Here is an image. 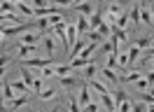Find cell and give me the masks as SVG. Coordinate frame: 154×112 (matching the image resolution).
<instances>
[{
    "label": "cell",
    "instance_id": "1",
    "mask_svg": "<svg viewBox=\"0 0 154 112\" xmlns=\"http://www.w3.org/2000/svg\"><path fill=\"white\" fill-rule=\"evenodd\" d=\"M54 65V58H26L21 68H40V70H45V68H51Z\"/></svg>",
    "mask_w": 154,
    "mask_h": 112
},
{
    "label": "cell",
    "instance_id": "15",
    "mask_svg": "<svg viewBox=\"0 0 154 112\" xmlns=\"http://www.w3.org/2000/svg\"><path fill=\"white\" fill-rule=\"evenodd\" d=\"M140 21H143V23H147V26H152V14H149L147 5H140Z\"/></svg>",
    "mask_w": 154,
    "mask_h": 112
},
{
    "label": "cell",
    "instance_id": "8",
    "mask_svg": "<svg viewBox=\"0 0 154 112\" xmlns=\"http://www.w3.org/2000/svg\"><path fill=\"white\" fill-rule=\"evenodd\" d=\"M89 30H91V28H89V19L87 17H79V19H77V35H87Z\"/></svg>",
    "mask_w": 154,
    "mask_h": 112
},
{
    "label": "cell",
    "instance_id": "40",
    "mask_svg": "<svg viewBox=\"0 0 154 112\" xmlns=\"http://www.w3.org/2000/svg\"><path fill=\"white\" fill-rule=\"evenodd\" d=\"M84 112H98V103H89L87 107H82Z\"/></svg>",
    "mask_w": 154,
    "mask_h": 112
},
{
    "label": "cell",
    "instance_id": "36",
    "mask_svg": "<svg viewBox=\"0 0 154 112\" xmlns=\"http://www.w3.org/2000/svg\"><path fill=\"white\" fill-rule=\"evenodd\" d=\"M70 112H82V107H79L77 101H75V96H70Z\"/></svg>",
    "mask_w": 154,
    "mask_h": 112
},
{
    "label": "cell",
    "instance_id": "49",
    "mask_svg": "<svg viewBox=\"0 0 154 112\" xmlns=\"http://www.w3.org/2000/svg\"><path fill=\"white\" fill-rule=\"evenodd\" d=\"M51 112H56V110H51Z\"/></svg>",
    "mask_w": 154,
    "mask_h": 112
},
{
    "label": "cell",
    "instance_id": "42",
    "mask_svg": "<svg viewBox=\"0 0 154 112\" xmlns=\"http://www.w3.org/2000/svg\"><path fill=\"white\" fill-rule=\"evenodd\" d=\"M38 28H40V30H47V28H49V21H47V19H40V21H38Z\"/></svg>",
    "mask_w": 154,
    "mask_h": 112
},
{
    "label": "cell",
    "instance_id": "12",
    "mask_svg": "<svg viewBox=\"0 0 154 112\" xmlns=\"http://www.w3.org/2000/svg\"><path fill=\"white\" fill-rule=\"evenodd\" d=\"M110 30H112V37H115L117 42H124V40H128V35H126V30H122V28H117L115 23L110 26Z\"/></svg>",
    "mask_w": 154,
    "mask_h": 112
},
{
    "label": "cell",
    "instance_id": "5",
    "mask_svg": "<svg viewBox=\"0 0 154 112\" xmlns=\"http://www.w3.org/2000/svg\"><path fill=\"white\" fill-rule=\"evenodd\" d=\"M84 47H87V40H77L75 45H72V49L68 51V54H70V61L77 58V54H82V51H84Z\"/></svg>",
    "mask_w": 154,
    "mask_h": 112
},
{
    "label": "cell",
    "instance_id": "39",
    "mask_svg": "<svg viewBox=\"0 0 154 112\" xmlns=\"http://www.w3.org/2000/svg\"><path fill=\"white\" fill-rule=\"evenodd\" d=\"M33 89H35V91H42V77H35V82H33Z\"/></svg>",
    "mask_w": 154,
    "mask_h": 112
},
{
    "label": "cell",
    "instance_id": "3",
    "mask_svg": "<svg viewBox=\"0 0 154 112\" xmlns=\"http://www.w3.org/2000/svg\"><path fill=\"white\" fill-rule=\"evenodd\" d=\"M89 103H91V93H89V84L82 82V91H79V105L82 107H87Z\"/></svg>",
    "mask_w": 154,
    "mask_h": 112
},
{
    "label": "cell",
    "instance_id": "44",
    "mask_svg": "<svg viewBox=\"0 0 154 112\" xmlns=\"http://www.w3.org/2000/svg\"><path fill=\"white\" fill-rule=\"evenodd\" d=\"M145 79L149 82V86H154V70H152V73H147V75H145Z\"/></svg>",
    "mask_w": 154,
    "mask_h": 112
},
{
    "label": "cell",
    "instance_id": "26",
    "mask_svg": "<svg viewBox=\"0 0 154 112\" xmlns=\"http://www.w3.org/2000/svg\"><path fill=\"white\" fill-rule=\"evenodd\" d=\"M54 96H56V89H51V86H49V89H42V93H40L42 101H51Z\"/></svg>",
    "mask_w": 154,
    "mask_h": 112
},
{
    "label": "cell",
    "instance_id": "28",
    "mask_svg": "<svg viewBox=\"0 0 154 112\" xmlns=\"http://www.w3.org/2000/svg\"><path fill=\"white\" fill-rule=\"evenodd\" d=\"M96 65H87V70H84V75H82V77H84V79H87V82H91V79H94V75H96Z\"/></svg>",
    "mask_w": 154,
    "mask_h": 112
},
{
    "label": "cell",
    "instance_id": "18",
    "mask_svg": "<svg viewBox=\"0 0 154 112\" xmlns=\"http://www.w3.org/2000/svg\"><path fill=\"white\" fill-rule=\"evenodd\" d=\"M58 82H61V86H66V89H72V86H77V77H58Z\"/></svg>",
    "mask_w": 154,
    "mask_h": 112
},
{
    "label": "cell",
    "instance_id": "17",
    "mask_svg": "<svg viewBox=\"0 0 154 112\" xmlns=\"http://www.w3.org/2000/svg\"><path fill=\"white\" fill-rule=\"evenodd\" d=\"M100 75H103V77H105L107 82H119V75H115V70H110V68H103V70H100Z\"/></svg>",
    "mask_w": 154,
    "mask_h": 112
},
{
    "label": "cell",
    "instance_id": "34",
    "mask_svg": "<svg viewBox=\"0 0 154 112\" xmlns=\"http://www.w3.org/2000/svg\"><path fill=\"white\" fill-rule=\"evenodd\" d=\"M38 47H30V45H21V49H19V54L21 56H28V54H33Z\"/></svg>",
    "mask_w": 154,
    "mask_h": 112
},
{
    "label": "cell",
    "instance_id": "9",
    "mask_svg": "<svg viewBox=\"0 0 154 112\" xmlns=\"http://www.w3.org/2000/svg\"><path fill=\"white\" fill-rule=\"evenodd\" d=\"M128 21L133 23V28L140 23V5H133V7H131V12H128Z\"/></svg>",
    "mask_w": 154,
    "mask_h": 112
},
{
    "label": "cell",
    "instance_id": "32",
    "mask_svg": "<svg viewBox=\"0 0 154 112\" xmlns=\"http://www.w3.org/2000/svg\"><path fill=\"white\" fill-rule=\"evenodd\" d=\"M131 112H147V105H145L143 101H138V103H131Z\"/></svg>",
    "mask_w": 154,
    "mask_h": 112
},
{
    "label": "cell",
    "instance_id": "20",
    "mask_svg": "<svg viewBox=\"0 0 154 112\" xmlns=\"http://www.w3.org/2000/svg\"><path fill=\"white\" fill-rule=\"evenodd\" d=\"M26 103H28V96H17L14 101H10V110H17L21 105H26Z\"/></svg>",
    "mask_w": 154,
    "mask_h": 112
},
{
    "label": "cell",
    "instance_id": "33",
    "mask_svg": "<svg viewBox=\"0 0 154 112\" xmlns=\"http://www.w3.org/2000/svg\"><path fill=\"white\" fill-rule=\"evenodd\" d=\"M17 9H19L21 14H26V17H30V14H35V12H33V7H28V5H23V2H19V5H17Z\"/></svg>",
    "mask_w": 154,
    "mask_h": 112
},
{
    "label": "cell",
    "instance_id": "47",
    "mask_svg": "<svg viewBox=\"0 0 154 112\" xmlns=\"http://www.w3.org/2000/svg\"><path fill=\"white\" fill-rule=\"evenodd\" d=\"M152 68H154V58H152Z\"/></svg>",
    "mask_w": 154,
    "mask_h": 112
},
{
    "label": "cell",
    "instance_id": "29",
    "mask_svg": "<svg viewBox=\"0 0 154 112\" xmlns=\"http://www.w3.org/2000/svg\"><path fill=\"white\" fill-rule=\"evenodd\" d=\"M110 26H112V23H110ZM115 26L124 30V28L128 26V14H122V17H119V19H117V21H115Z\"/></svg>",
    "mask_w": 154,
    "mask_h": 112
},
{
    "label": "cell",
    "instance_id": "38",
    "mask_svg": "<svg viewBox=\"0 0 154 112\" xmlns=\"http://www.w3.org/2000/svg\"><path fill=\"white\" fill-rule=\"evenodd\" d=\"M119 112H131V101H126V103H122L119 107H117Z\"/></svg>",
    "mask_w": 154,
    "mask_h": 112
},
{
    "label": "cell",
    "instance_id": "25",
    "mask_svg": "<svg viewBox=\"0 0 154 112\" xmlns=\"http://www.w3.org/2000/svg\"><path fill=\"white\" fill-rule=\"evenodd\" d=\"M117 56H119V54H110V56H107V65H105V68H110V70H117V68H119Z\"/></svg>",
    "mask_w": 154,
    "mask_h": 112
},
{
    "label": "cell",
    "instance_id": "11",
    "mask_svg": "<svg viewBox=\"0 0 154 112\" xmlns=\"http://www.w3.org/2000/svg\"><path fill=\"white\" fill-rule=\"evenodd\" d=\"M149 45H154V40L149 35H145V37H135L133 40V47H138V49H145V47H149Z\"/></svg>",
    "mask_w": 154,
    "mask_h": 112
},
{
    "label": "cell",
    "instance_id": "6",
    "mask_svg": "<svg viewBox=\"0 0 154 112\" xmlns=\"http://www.w3.org/2000/svg\"><path fill=\"white\" fill-rule=\"evenodd\" d=\"M75 12H79L82 17H91V12H94V5L91 2H79V5H75Z\"/></svg>",
    "mask_w": 154,
    "mask_h": 112
},
{
    "label": "cell",
    "instance_id": "24",
    "mask_svg": "<svg viewBox=\"0 0 154 112\" xmlns=\"http://www.w3.org/2000/svg\"><path fill=\"white\" fill-rule=\"evenodd\" d=\"M14 9H17V5H12V2H7V0L0 2V14H12Z\"/></svg>",
    "mask_w": 154,
    "mask_h": 112
},
{
    "label": "cell",
    "instance_id": "14",
    "mask_svg": "<svg viewBox=\"0 0 154 112\" xmlns=\"http://www.w3.org/2000/svg\"><path fill=\"white\" fill-rule=\"evenodd\" d=\"M100 101H103V105L107 107V112H115L117 107H115V101H112V93H103L100 96Z\"/></svg>",
    "mask_w": 154,
    "mask_h": 112
},
{
    "label": "cell",
    "instance_id": "19",
    "mask_svg": "<svg viewBox=\"0 0 154 112\" xmlns=\"http://www.w3.org/2000/svg\"><path fill=\"white\" fill-rule=\"evenodd\" d=\"M21 42H23V45H30V47H38L40 37H38V35H33V33H26V35L21 37Z\"/></svg>",
    "mask_w": 154,
    "mask_h": 112
},
{
    "label": "cell",
    "instance_id": "22",
    "mask_svg": "<svg viewBox=\"0 0 154 112\" xmlns=\"http://www.w3.org/2000/svg\"><path fill=\"white\" fill-rule=\"evenodd\" d=\"M2 89H5V93H2V96H5L7 101H14V98H17V93H14V89H12L10 82H2Z\"/></svg>",
    "mask_w": 154,
    "mask_h": 112
},
{
    "label": "cell",
    "instance_id": "2",
    "mask_svg": "<svg viewBox=\"0 0 154 112\" xmlns=\"http://www.w3.org/2000/svg\"><path fill=\"white\" fill-rule=\"evenodd\" d=\"M33 26H38V23H30V21H23V23H19V26H10V28H5L2 30V35H19V33H26L28 28Z\"/></svg>",
    "mask_w": 154,
    "mask_h": 112
},
{
    "label": "cell",
    "instance_id": "27",
    "mask_svg": "<svg viewBox=\"0 0 154 112\" xmlns=\"http://www.w3.org/2000/svg\"><path fill=\"white\" fill-rule=\"evenodd\" d=\"M126 54H128V63H133L135 58H138V56H140V49H138V47H128V51H126Z\"/></svg>",
    "mask_w": 154,
    "mask_h": 112
},
{
    "label": "cell",
    "instance_id": "21",
    "mask_svg": "<svg viewBox=\"0 0 154 112\" xmlns=\"http://www.w3.org/2000/svg\"><path fill=\"white\" fill-rule=\"evenodd\" d=\"M128 101V96H126V91L124 89H119V91H115V107H119L122 103H126Z\"/></svg>",
    "mask_w": 154,
    "mask_h": 112
},
{
    "label": "cell",
    "instance_id": "46",
    "mask_svg": "<svg viewBox=\"0 0 154 112\" xmlns=\"http://www.w3.org/2000/svg\"><path fill=\"white\" fill-rule=\"evenodd\" d=\"M149 14H152V23H154V2H152V9H149Z\"/></svg>",
    "mask_w": 154,
    "mask_h": 112
},
{
    "label": "cell",
    "instance_id": "43",
    "mask_svg": "<svg viewBox=\"0 0 154 112\" xmlns=\"http://www.w3.org/2000/svg\"><path fill=\"white\" fill-rule=\"evenodd\" d=\"M38 75H42V77H51V75H54V70H51V68H45V70H42V73H38Z\"/></svg>",
    "mask_w": 154,
    "mask_h": 112
},
{
    "label": "cell",
    "instance_id": "4",
    "mask_svg": "<svg viewBox=\"0 0 154 112\" xmlns=\"http://www.w3.org/2000/svg\"><path fill=\"white\" fill-rule=\"evenodd\" d=\"M12 89H14V93H21V96H28L30 93V86H26L23 84V79H17V82H10Z\"/></svg>",
    "mask_w": 154,
    "mask_h": 112
},
{
    "label": "cell",
    "instance_id": "23",
    "mask_svg": "<svg viewBox=\"0 0 154 112\" xmlns=\"http://www.w3.org/2000/svg\"><path fill=\"white\" fill-rule=\"evenodd\" d=\"M70 70H72L70 65H56V68H54V75H56V77H68Z\"/></svg>",
    "mask_w": 154,
    "mask_h": 112
},
{
    "label": "cell",
    "instance_id": "50",
    "mask_svg": "<svg viewBox=\"0 0 154 112\" xmlns=\"http://www.w3.org/2000/svg\"><path fill=\"white\" fill-rule=\"evenodd\" d=\"M115 112H119V110H115Z\"/></svg>",
    "mask_w": 154,
    "mask_h": 112
},
{
    "label": "cell",
    "instance_id": "35",
    "mask_svg": "<svg viewBox=\"0 0 154 112\" xmlns=\"http://www.w3.org/2000/svg\"><path fill=\"white\" fill-rule=\"evenodd\" d=\"M135 86H138V89H140V91H147V89H149V82H147V79H145V77H140V79H138V82H135Z\"/></svg>",
    "mask_w": 154,
    "mask_h": 112
},
{
    "label": "cell",
    "instance_id": "13",
    "mask_svg": "<svg viewBox=\"0 0 154 112\" xmlns=\"http://www.w3.org/2000/svg\"><path fill=\"white\" fill-rule=\"evenodd\" d=\"M96 47H98V45H94V42H89V45L84 47V51H82V54L77 56V58H84V61H89V58H94V56H91V54L96 51Z\"/></svg>",
    "mask_w": 154,
    "mask_h": 112
},
{
    "label": "cell",
    "instance_id": "7",
    "mask_svg": "<svg viewBox=\"0 0 154 112\" xmlns=\"http://www.w3.org/2000/svg\"><path fill=\"white\" fill-rule=\"evenodd\" d=\"M100 23H103V14H100V7H98L96 14H91V17H89V28H91V30H96Z\"/></svg>",
    "mask_w": 154,
    "mask_h": 112
},
{
    "label": "cell",
    "instance_id": "41",
    "mask_svg": "<svg viewBox=\"0 0 154 112\" xmlns=\"http://www.w3.org/2000/svg\"><path fill=\"white\" fill-rule=\"evenodd\" d=\"M7 63H10V56L2 54V56H0V70H5V65H7Z\"/></svg>",
    "mask_w": 154,
    "mask_h": 112
},
{
    "label": "cell",
    "instance_id": "10",
    "mask_svg": "<svg viewBox=\"0 0 154 112\" xmlns=\"http://www.w3.org/2000/svg\"><path fill=\"white\" fill-rule=\"evenodd\" d=\"M21 79H23V84H26V86H30V89H33V82H35V75L30 73L28 68H21Z\"/></svg>",
    "mask_w": 154,
    "mask_h": 112
},
{
    "label": "cell",
    "instance_id": "31",
    "mask_svg": "<svg viewBox=\"0 0 154 112\" xmlns=\"http://www.w3.org/2000/svg\"><path fill=\"white\" fill-rule=\"evenodd\" d=\"M96 30H98V33H100L103 37H110V35H112V30H110V26H107L105 21H103V23H100V26H98Z\"/></svg>",
    "mask_w": 154,
    "mask_h": 112
},
{
    "label": "cell",
    "instance_id": "16",
    "mask_svg": "<svg viewBox=\"0 0 154 112\" xmlns=\"http://www.w3.org/2000/svg\"><path fill=\"white\" fill-rule=\"evenodd\" d=\"M140 77H143V75L138 73V70H133V73H126V75H122V77H119V82H138Z\"/></svg>",
    "mask_w": 154,
    "mask_h": 112
},
{
    "label": "cell",
    "instance_id": "48",
    "mask_svg": "<svg viewBox=\"0 0 154 112\" xmlns=\"http://www.w3.org/2000/svg\"><path fill=\"white\" fill-rule=\"evenodd\" d=\"M0 89H2V82H0Z\"/></svg>",
    "mask_w": 154,
    "mask_h": 112
},
{
    "label": "cell",
    "instance_id": "30",
    "mask_svg": "<svg viewBox=\"0 0 154 112\" xmlns=\"http://www.w3.org/2000/svg\"><path fill=\"white\" fill-rule=\"evenodd\" d=\"M45 47H47V58H51V54H54V37H45Z\"/></svg>",
    "mask_w": 154,
    "mask_h": 112
},
{
    "label": "cell",
    "instance_id": "45",
    "mask_svg": "<svg viewBox=\"0 0 154 112\" xmlns=\"http://www.w3.org/2000/svg\"><path fill=\"white\" fill-rule=\"evenodd\" d=\"M0 112H10V110H7V105H5L2 101H0Z\"/></svg>",
    "mask_w": 154,
    "mask_h": 112
},
{
    "label": "cell",
    "instance_id": "37",
    "mask_svg": "<svg viewBox=\"0 0 154 112\" xmlns=\"http://www.w3.org/2000/svg\"><path fill=\"white\" fill-rule=\"evenodd\" d=\"M117 61H119V68L128 65V54H122V56H117Z\"/></svg>",
    "mask_w": 154,
    "mask_h": 112
}]
</instances>
